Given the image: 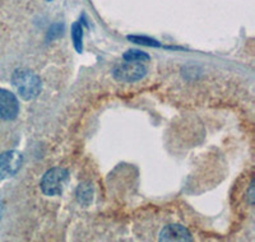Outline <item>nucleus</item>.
I'll use <instances>...</instances> for the list:
<instances>
[{
  "label": "nucleus",
  "mask_w": 255,
  "mask_h": 242,
  "mask_svg": "<svg viewBox=\"0 0 255 242\" xmlns=\"http://www.w3.org/2000/svg\"><path fill=\"white\" fill-rule=\"evenodd\" d=\"M12 83L24 101L35 100L41 92V79L28 69H17L12 75Z\"/></svg>",
  "instance_id": "f257e3e1"
},
{
  "label": "nucleus",
  "mask_w": 255,
  "mask_h": 242,
  "mask_svg": "<svg viewBox=\"0 0 255 242\" xmlns=\"http://www.w3.org/2000/svg\"><path fill=\"white\" fill-rule=\"evenodd\" d=\"M69 181V172L65 168L54 167L41 180V190L47 196L60 195Z\"/></svg>",
  "instance_id": "f03ea898"
},
{
  "label": "nucleus",
  "mask_w": 255,
  "mask_h": 242,
  "mask_svg": "<svg viewBox=\"0 0 255 242\" xmlns=\"http://www.w3.org/2000/svg\"><path fill=\"white\" fill-rule=\"evenodd\" d=\"M147 74V69L143 67V64L135 63V61H127L120 64L113 70L114 78L118 82H125V83H133V82L140 81Z\"/></svg>",
  "instance_id": "7ed1b4c3"
},
{
  "label": "nucleus",
  "mask_w": 255,
  "mask_h": 242,
  "mask_svg": "<svg viewBox=\"0 0 255 242\" xmlns=\"http://www.w3.org/2000/svg\"><path fill=\"white\" fill-rule=\"evenodd\" d=\"M23 157L18 150H8L0 154V180L14 176L19 171Z\"/></svg>",
  "instance_id": "20e7f679"
},
{
  "label": "nucleus",
  "mask_w": 255,
  "mask_h": 242,
  "mask_svg": "<svg viewBox=\"0 0 255 242\" xmlns=\"http://www.w3.org/2000/svg\"><path fill=\"white\" fill-rule=\"evenodd\" d=\"M19 113V102L14 93L0 88V119L14 120Z\"/></svg>",
  "instance_id": "39448f33"
},
{
  "label": "nucleus",
  "mask_w": 255,
  "mask_h": 242,
  "mask_svg": "<svg viewBox=\"0 0 255 242\" xmlns=\"http://www.w3.org/2000/svg\"><path fill=\"white\" fill-rule=\"evenodd\" d=\"M159 241H193L190 232L184 226L180 225H168L161 231L159 234Z\"/></svg>",
  "instance_id": "423d86ee"
},
{
  "label": "nucleus",
  "mask_w": 255,
  "mask_h": 242,
  "mask_svg": "<svg viewBox=\"0 0 255 242\" xmlns=\"http://www.w3.org/2000/svg\"><path fill=\"white\" fill-rule=\"evenodd\" d=\"M76 195L79 204L90 205V203L92 202L93 199V188L91 186V184L83 182V184H81L78 188H77Z\"/></svg>",
  "instance_id": "0eeeda50"
},
{
  "label": "nucleus",
  "mask_w": 255,
  "mask_h": 242,
  "mask_svg": "<svg viewBox=\"0 0 255 242\" xmlns=\"http://www.w3.org/2000/svg\"><path fill=\"white\" fill-rule=\"evenodd\" d=\"M72 40H73V45H74V49L77 50V52L81 54V52L83 51V27L81 26L79 22L73 23Z\"/></svg>",
  "instance_id": "6e6552de"
},
{
  "label": "nucleus",
  "mask_w": 255,
  "mask_h": 242,
  "mask_svg": "<svg viewBox=\"0 0 255 242\" xmlns=\"http://www.w3.org/2000/svg\"><path fill=\"white\" fill-rule=\"evenodd\" d=\"M123 59L125 61H135V63H143V61L149 60V55L145 52L140 51V50H128L124 55Z\"/></svg>",
  "instance_id": "1a4fd4ad"
},
{
  "label": "nucleus",
  "mask_w": 255,
  "mask_h": 242,
  "mask_svg": "<svg viewBox=\"0 0 255 242\" xmlns=\"http://www.w3.org/2000/svg\"><path fill=\"white\" fill-rule=\"evenodd\" d=\"M128 40L133 41L134 43L144 45V46H151V47L161 46V43H159L158 41L153 40V38H149V37H142V36H128Z\"/></svg>",
  "instance_id": "9d476101"
},
{
  "label": "nucleus",
  "mask_w": 255,
  "mask_h": 242,
  "mask_svg": "<svg viewBox=\"0 0 255 242\" xmlns=\"http://www.w3.org/2000/svg\"><path fill=\"white\" fill-rule=\"evenodd\" d=\"M63 26H61L60 23H58V24H54V26L51 27V28H50V31H49V36H47V38H55V37H58V36H60L61 33H63Z\"/></svg>",
  "instance_id": "9b49d317"
},
{
  "label": "nucleus",
  "mask_w": 255,
  "mask_h": 242,
  "mask_svg": "<svg viewBox=\"0 0 255 242\" xmlns=\"http://www.w3.org/2000/svg\"><path fill=\"white\" fill-rule=\"evenodd\" d=\"M1 212H3V203L0 200V216H1Z\"/></svg>",
  "instance_id": "f8f14e48"
},
{
  "label": "nucleus",
  "mask_w": 255,
  "mask_h": 242,
  "mask_svg": "<svg viewBox=\"0 0 255 242\" xmlns=\"http://www.w3.org/2000/svg\"><path fill=\"white\" fill-rule=\"evenodd\" d=\"M47 1H51V0H47Z\"/></svg>",
  "instance_id": "ddd939ff"
}]
</instances>
